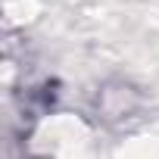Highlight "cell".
<instances>
[{"label":"cell","mask_w":159,"mask_h":159,"mask_svg":"<svg viewBox=\"0 0 159 159\" xmlns=\"http://www.w3.org/2000/svg\"><path fill=\"white\" fill-rule=\"evenodd\" d=\"M140 109V94L134 84L128 81H109L103 84V91L97 94V112L109 122H119V119H131L134 112Z\"/></svg>","instance_id":"obj_1"}]
</instances>
